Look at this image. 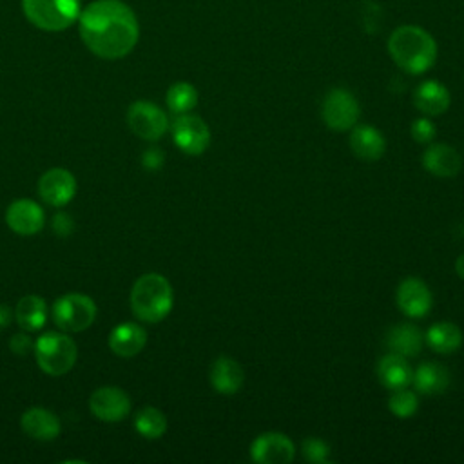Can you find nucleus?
Here are the masks:
<instances>
[{"instance_id":"obj_1","label":"nucleus","mask_w":464,"mask_h":464,"mask_svg":"<svg viewBox=\"0 0 464 464\" xmlns=\"http://www.w3.org/2000/svg\"><path fill=\"white\" fill-rule=\"evenodd\" d=\"M78 31L85 47L103 58L127 56L140 38L134 11L121 0H94L78 16Z\"/></svg>"},{"instance_id":"obj_2","label":"nucleus","mask_w":464,"mask_h":464,"mask_svg":"<svg viewBox=\"0 0 464 464\" xmlns=\"http://www.w3.org/2000/svg\"><path fill=\"white\" fill-rule=\"evenodd\" d=\"M388 53L395 65L408 74L430 71L437 60V42L419 25H399L388 38Z\"/></svg>"},{"instance_id":"obj_3","label":"nucleus","mask_w":464,"mask_h":464,"mask_svg":"<svg viewBox=\"0 0 464 464\" xmlns=\"http://www.w3.org/2000/svg\"><path fill=\"white\" fill-rule=\"evenodd\" d=\"M174 304V292L169 279L161 274L150 272L136 279L130 290L132 314L143 323L163 321Z\"/></svg>"},{"instance_id":"obj_4","label":"nucleus","mask_w":464,"mask_h":464,"mask_svg":"<svg viewBox=\"0 0 464 464\" xmlns=\"http://www.w3.org/2000/svg\"><path fill=\"white\" fill-rule=\"evenodd\" d=\"M25 18L42 31H65L71 27L80 13V0H22Z\"/></svg>"},{"instance_id":"obj_5","label":"nucleus","mask_w":464,"mask_h":464,"mask_svg":"<svg viewBox=\"0 0 464 464\" xmlns=\"http://www.w3.org/2000/svg\"><path fill=\"white\" fill-rule=\"evenodd\" d=\"M34 357L44 373L53 377L63 375L76 362V357H78L76 343L65 334H58V332L42 334L34 343Z\"/></svg>"},{"instance_id":"obj_6","label":"nucleus","mask_w":464,"mask_h":464,"mask_svg":"<svg viewBox=\"0 0 464 464\" xmlns=\"http://www.w3.org/2000/svg\"><path fill=\"white\" fill-rule=\"evenodd\" d=\"M54 324L69 334L87 330L96 319V304L85 294H65L53 304Z\"/></svg>"},{"instance_id":"obj_7","label":"nucleus","mask_w":464,"mask_h":464,"mask_svg":"<svg viewBox=\"0 0 464 464\" xmlns=\"http://www.w3.org/2000/svg\"><path fill=\"white\" fill-rule=\"evenodd\" d=\"M361 114L357 98L343 87L326 92L321 103V118L332 130H350Z\"/></svg>"},{"instance_id":"obj_8","label":"nucleus","mask_w":464,"mask_h":464,"mask_svg":"<svg viewBox=\"0 0 464 464\" xmlns=\"http://www.w3.org/2000/svg\"><path fill=\"white\" fill-rule=\"evenodd\" d=\"M127 125L141 140L156 141L169 127L167 114L156 103L147 100H138L127 109Z\"/></svg>"},{"instance_id":"obj_9","label":"nucleus","mask_w":464,"mask_h":464,"mask_svg":"<svg viewBox=\"0 0 464 464\" xmlns=\"http://www.w3.org/2000/svg\"><path fill=\"white\" fill-rule=\"evenodd\" d=\"M172 140L185 154L198 156L205 152L210 143V129L196 114H176V120L172 121Z\"/></svg>"},{"instance_id":"obj_10","label":"nucleus","mask_w":464,"mask_h":464,"mask_svg":"<svg viewBox=\"0 0 464 464\" xmlns=\"http://www.w3.org/2000/svg\"><path fill=\"white\" fill-rule=\"evenodd\" d=\"M294 457V442L279 431H265L250 444V459L259 464H288Z\"/></svg>"},{"instance_id":"obj_11","label":"nucleus","mask_w":464,"mask_h":464,"mask_svg":"<svg viewBox=\"0 0 464 464\" xmlns=\"http://www.w3.org/2000/svg\"><path fill=\"white\" fill-rule=\"evenodd\" d=\"M89 408L103 422H120L130 411V399L118 386H102L91 393Z\"/></svg>"},{"instance_id":"obj_12","label":"nucleus","mask_w":464,"mask_h":464,"mask_svg":"<svg viewBox=\"0 0 464 464\" xmlns=\"http://www.w3.org/2000/svg\"><path fill=\"white\" fill-rule=\"evenodd\" d=\"M38 194L53 207H65L76 194V178L67 169H49L38 179Z\"/></svg>"},{"instance_id":"obj_13","label":"nucleus","mask_w":464,"mask_h":464,"mask_svg":"<svg viewBox=\"0 0 464 464\" xmlns=\"http://www.w3.org/2000/svg\"><path fill=\"white\" fill-rule=\"evenodd\" d=\"M5 223L13 232L20 236H34L44 228L45 214L36 201L20 198L7 207Z\"/></svg>"},{"instance_id":"obj_14","label":"nucleus","mask_w":464,"mask_h":464,"mask_svg":"<svg viewBox=\"0 0 464 464\" xmlns=\"http://www.w3.org/2000/svg\"><path fill=\"white\" fill-rule=\"evenodd\" d=\"M395 301L399 310L411 319L424 317L431 310V292L419 277H406L397 286Z\"/></svg>"},{"instance_id":"obj_15","label":"nucleus","mask_w":464,"mask_h":464,"mask_svg":"<svg viewBox=\"0 0 464 464\" xmlns=\"http://www.w3.org/2000/svg\"><path fill=\"white\" fill-rule=\"evenodd\" d=\"M422 167L437 178H453L459 174L462 160L448 143H428L422 152Z\"/></svg>"},{"instance_id":"obj_16","label":"nucleus","mask_w":464,"mask_h":464,"mask_svg":"<svg viewBox=\"0 0 464 464\" xmlns=\"http://www.w3.org/2000/svg\"><path fill=\"white\" fill-rule=\"evenodd\" d=\"M451 102L450 91L437 80H424L413 91V105L424 116H439L448 111Z\"/></svg>"},{"instance_id":"obj_17","label":"nucleus","mask_w":464,"mask_h":464,"mask_svg":"<svg viewBox=\"0 0 464 464\" xmlns=\"http://www.w3.org/2000/svg\"><path fill=\"white\" fill-rule=\"evenodd\" d=\"M245 372L241 364L227 355L218 357L210 366V384L221 395H234L241 390Z\"/></svg>"},{"instance_id":"obj_18","label":"nucleus","mask_w":464,"mask_h":464,"mask_svg":"<svg viewBox=\"0 0 464 464\" xmlns=\"http://www.w3.org/2000/svg\"><path fill=\"white\" fill-rule=\"evenodd\" d=\"M20 426L25 435L36 440H53L62 431L60 419L53 411L40 406L25 410L20 419Z\"/></svg>"},{"instance_id":"obj_19","label":"nucleus","mask_w":464,"mask_h":464,"mask_svg":"<svg viewBox=\"0 0 464 464\" xmlns=\"http://www.w3.org/2000/svg\"><path fill=\"white\" fill-rule=\"evenodd\" d=\"M350 149L362 161H377L386 150V140L373 125H357L350 132Z\"/></svg>"},{"instance_id":"obj_20","label":"nucleus","mask_w":464,"mask_h":464,"mask_svg":"<svg viewBox=\"0 0 464 464\" xmlns=\"http://www.w3.org/2000/svg\"><path fill=\"white\" fill-rule=\"evenodd\" d=\"M147 344V332L136 323H121L111 330L109 348L120 357H134Z\"/></svg>"},{"instance_id":"obj_21","label":"nucleus","mask_w":464,"mask_h":464,"mask_svg":"<svg viewBox=\"0 0 464 464\" xmlns=\"http://www.w3.org/2000/svg\"><path fill=\"white\" fill-rule=\"evenodd\" d=\"M377 377H379V382L390 392L399 388H408L413 381V368L410 366L406 357L390 352L388 355L379 359Z\"/></svg>"},{"instance_id":"obj_22","label":"nucleus","mask_w":464,"mask_h":464,"mask_svg":"<svg viewBox=\"0 0 464 464\" xmlns=\"http://www.w3.org/2000/svg\"><path fill=\"white\" fill-rule=\"evenodd\" d=\"M450 381H451V375L446 366H442L435 361H428V362H422L417 366V370L413 372L411 384L415 386V390L419 393L439 395L448 390Z\"/></svg>"},{"instance_id":"obj_23","label":"nucleus","mask_w":464,"mask_h":464,"mask_svg":"<svg viewBox=\"0 0 464 464\" xmlns=\"http://www.w3.org/2000/svg\"><path fill=\"white\" fill-rule=\"evenodd\" d=\"M386 344L392 353H397V355H402L408 359V357L417 355L422 350L424 335L415 324L401 323V324H395L388 332Z\"/></svg>"},{"instance_id":"obj_24","label":"nucleus","mask_w":464,"mask_h":464,"mask_svg":"<svg viewBox=\"0 0 464 464\" xmlns=\"http://www.w3.org/2000/svg\"><path fill=\"white\" fill-rule=\"evenodd\" d=\"M14 319L22 330L38 332L47 321L45 299L34 294L24 295L14 308Z\"/></svg>"},{"instance_id":"obj_25","label":"nucleus","mask_w":464,"mask_h":464,"mask_svg":"<svg viewBox=\"0 0 464 464\" xmlns=\"http://www.w3.org/2000/svg\"><path fill=\"white\" fill-rule=\"evenodd\" d=\"M424 339L433 352L453 353L462 344V332L457 324H453L450 321H440L428 328Z\"/></svg>"},{"instance_id":"obj_26","label":"nucleus","mask_w":464,"mask_h":464,"mask_svg":"<svg viewBox=\"0 0 464 464\" xmlns=\"http://www.w3.org/2000/svg\"><path fill=\"white\" fill-rule=\"evenodd\" d=\"M134 428L145 439H160L167 431V417L154 406H145L134 415Z\"/></svg>"},{"instance_id":"obj_27","label":"nucleus","mask_w":464,"mask_h":464,"mask_svg":"<svg viewBox=\"0 0 464 464\" xmlns=\"http://www.w3.org/2000/svg\"><path fill=\"white\" fill-rule=\"evenodd\" d=\"M167 107L174 114H185L190 112L198 103V91L188 82H176L169 87L165 96Z\"/></svg>"},{"instance_id":"obj_28","label":"nucleus","mask_w":464,"mask_h":464,"mask_svg":"<svg viewBox=\"0 0 464 464\" xmlns=\"http://www.w3.org/2000/svg\"><path fill=\"white\" fill-rule=\"evenodd\" d=\"M388 408L390 411L399 417V419H408L411 417L417 408H419V399L417 393L408 390V388H399V390H392V395L388 399Z\"/></svg>"},{"instance_id":"obj_29","label":"nucleus","mask_w":464,"mask_h":464,"mask_svg":"<svg viewBox=\"0 0 464 464\" xmlns=\"http://www.w3.org/2000/svg\"><path fill=\"white\" fill-rule=\"evenodd\" d=\"M301 451H303V457L308 460V462H314V464H328L332 459H330V446L317 439V437H308L303 440V446H301Z\"/></svg>"},{"instance_id":"obj_30","label":"nucleus","mask_w":464,"mask_h":464,"mask_svg":"<svg viewBox=\"0 0 464 464\" xmlns=\"http://www.w3.org/2000/svg\"><path fill=\"white\" fill-rule=\"evenodd\" d=\"M437 130H435V125L431 120L428 118H417L413 123H411V138L420 143V145H428L433 141Z\"/></svg>"},{"instance_id":"obj_31","label":"nucleus","mask_w":464,"mask_h":464,"mask_svg":"<svg viewBox=\"0 0 464 464\" xmlns=\"http://www.w3.org/2000/svg\"><path fill=\"white\" fill-rule=\"evenodd\" d=\"M9 346H11V350H13L14 353H18V355H25V353H29V352H31V348H33V341H31L29 334L24 330V332L14 334V335L11 337Z\"/></svg>"},{"instance_id":"obj_32","label":"nucleus","mask_w":464,"mask_h":464,"mask_svg":"<svg viewBox=\"0 0 464 464\" xmlns=\"http://www.w3.org/2000/svg\"><path fill=\"white\" fill-rule=\"evenodd\" d=\"M163 165V152L160 149H149L143 152V167L156 170Z\"/></svg>"},{"instance_id":"obj_33","label":"nucleus","mask_w":464,"mask_h":464,"mask_svg":"<svg viewBox=\"0 0 464 464\" xmlns=\"http://www.w3.org/2000/svg\"><path fill=\"white\" fill-rule=\"evenodd\" d=\"M53 227H54V232L56 234H62V236H67L71 230H72V221L69 219L67 214H56L54 219H53Z\"/></svg>"},{"instance_id":"obj_34","label":"nucleus","mask_w":464,"mask_h":464,"mask_svg":"<svg viewBox=\"0 0 464 464\" xmlns=\"http://www.w3.org/2000/svg\"><path fill=\"white\" fill-rule=\"evenodd\" d=\"M13 319V310L7 304H0V328H5Z\"/></svg>"},{"instance_id":"obj_35","label":"nucleus","mask_w":464,"mask_h":464,"mask_svg":"<svg viewBox=\"0 0 464 464\" xmlns=\"http://www.w3.org/2000/svg\"><path fill=\"white\" fill-rule=\"evenodd\" d=\"M455 270H457L459 277L464 279V254H460V256L457 257V261H455Z\"/></svg>"}]
</instances>
